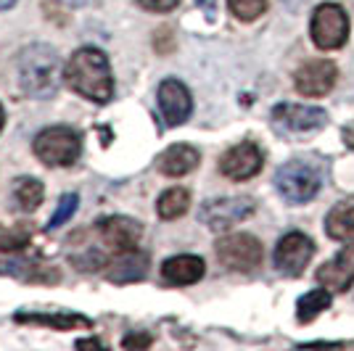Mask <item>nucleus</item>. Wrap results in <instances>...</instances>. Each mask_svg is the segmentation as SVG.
<instances>
[{"instance_id":"9b49d317","label":"nucleus","mask_w":354,"mask_h":351,"mask_svg":"<svg viewBox=\"0 0 354 351\" xmlns=\"http://www.w3.org/2000/svg\"><path fill=\"white\" fill-rule=\"evenodd\" d=\"M262 164H265L262 151L254 146V143L246 140V143L233 146L225 156H222L220 172L225 177H230V180H236V182H243V180H251L254 175H259Z\"/></svg>"},{"instance_id":"412c9836","label":"nucleus","mask_w":354,"mask_h":351,"mask_svg":"<svg viewBox=\"0 0 354 351\" xmlns=\"http://www.w3.org/2000/svg\"><path fill=\"white\" fill-rule=\"evenodd\" d=\"M14 201L21 211H35L43 204V185L35 177H19L14 182Z\"/></svg>"},{"instance_id":"6ab92c4d","label":"nucleus","mask_w":354,"mask_h":351,"mask_svg":"<svg viewBox=\"0 0 354 351\" xmlns=\"http://www.w3.org/2000/svg\"><path fill=\"white\" fill-rule=\"evenodd\" d=\"M16 322H32V325H48V328H53V330H74V328H85L90 330L93 328V322L88 317H82V314H24V312H19L16 314Z\"/></svg>"},{"instance_id":"f03ea898","label":"nucleus","mask_w":354,"mask_h":351,"mask_svg":"<svg viewBox=\"0 0 354 351\" xmlns=\"http://www.w3.org/2000/svg\"><path fill=\"white\" fill-rule=\"evenodd\" d=\"M61 61L50 45H30L19 56V85L32 98H50L59 88Z\"/></svg>"},{"instance_id":"4468645a","label":"nucleus","mask_w":354,"mask_h":351,"mask_svg":"<svg viewBox=\"0 0 354 351\" xmlns=\"http://www.w3.org/2000/svg\"><path fill=\"white\" fill-rule=\"evenodd\" d=\"M98 235L104 238L106 246H111L117 254H122V251L138 249L143 227H140V222L130 220V217H106L98 222Z\"/></svg>"},{"instance_id":"bb28decb","label":"nucleus","mask_w":354,"mask_h":351,"mask_svg":"<svg viewBox=\"0 0 354 351\" xmlns=\"http://www.w3.org/2000/svg\"><path fill=\"white\" fill-rule=\"evenodd\" d=\"M124 349H148L151 346V338L148 336H127L122 341Z\"/></svg>"},{"instance_id":"f8f14e48","label":"nucleus","mask_w":354,"mask_h":351,"mask_svg":"<svg viewBox=\"0 0 354 351\" xmlns=\"http://www.w3.org/2000/svg\"><path fill=\"white\" fill-rule=\"evenodd\" d=\"M317 283L328 288V291L344 293L352 288L354 283V238L339 251L336 259L325 262L320 269H317Z\"/></svg>"},{"instance_id":"5701e85b","label":"nucleus","mask_w":354,"mask_h":351,"mask_svg":"<svg viewBox=\"0 0 354 351\" xmlns=\"http://www.w3.org/2000/svg\"><path fill=\"white\" fill-rule=\"evenodd\" d=\"M227 8L241 21H254L267 11V0H227Z\"/></svg>"},{"instance_id":"2f4dec72","label":"nucleus","mask_w":354,"mask_h":351,"mask_svg":"<svg viewBox=\"0 0 354 351\" xmlns=\"http://www.w3.org/2000/svg\"><path fill=\"white\" fill-rule=\"evenodd\" d=\"M3 119L6 117H3V106H0V130H3Z\"/></svg>"},{"instance_id":"b1692460","label":"nucleus","mask_w":354,"mask_h":351,"mask_svg":"<svg viewBox=\"0 0 354 351\" xmlns=\"http://www.w3.org/2000/svg\"><path fill=\"white\" fill-rule=\"evenodd\" d=\"M77 204H80L77 193H66V196H61V201H59V206H56V211H53V217L48 220V227H50V230H56V227H61L66 220H72V214L77 211Z\"/></svg>"},{"instance_id":"f3484780","label":"nucleus","mask_w":354,"mask_h":351,"mask_svg":"<svg viewBox=\"0 0 354 351\" xmlns=\"http://www.w3.org/2000/svg\"><path fill=\"white\" fill-rule=\"evenodd\" d=\"M148 272V256L140 254L138 249L133 251H122L114 262L109 264V272L106 278L111 283H133V280L146 278Z\"/></svg>"},{"instance_id":"c756f323","label":"nucleus","mask_w":354,"mask_h":351,"mask_svg":"<svg viewBox=\"0 0 354 351\" xmlns=\"http://www.w3.org/2000/svg\"><path fill=\"white\" fill-rule=\"evenodd\" d=\"M14 3H16V0H0V11H8Z\"/></svg>"},{"instance_id":"a878e982","label":"nucleus","mask_w":354,"mask_h":351,"mask_svg":"<svg viewBox=\"0 0 354 351\" xmlns=\"http://www.w3.org/2000/svg\"><path fill=\"white\" fill-rule=\"evenodd\" d=\"M146 11H156V14H164V11H172V8H177V3L180 0H138Z\"/></svg>"},{"instance_id":"423d86ee","label":"nucleus","mask_w":354,"mask_h":351,"mask_svg":"<svg viewBox=\"0 0 354 351\" xmlns=\"http://www.w3.org/2000/svg\"><path fill=\"white\" fill-rule=\"evenodd\" d=\"M328 124V114L315 106L281 103L272 108V127L281 135H312Z\"/></svg>"},{"instance_id":"a211bd4d","label":"nucleus","mask_w":354,"mask_h":351,"mask_svg":"<svg viewBox=\"0 0 354 351\" xmlns=\"http://www.w3.org/2000/svg\"><path fill=\"white\" fill-rule=\"evenodd\" d=\"M325 233L333 240H352L354 238V198L336 204L325 217Z\"/></svg>"},{"instance_id":"ddd939ff","label":"nucleus","mask_w":354,"mask_h":351,"mask_svg":"<svg viewBox=\"0 0 354 351\" xmlns=\"http://www.w3.org/2000/svg\"><path fill=\"white\" fill-rule=\"evenodd\" d=\"M159 108H162V117L169 127L183 124L185 119L191 117V93L188 88L180 82V79H164L159 85Z\"/></svg>"},{"instance_id":"7c9ffc66","label":"nucleus","mask_w":354,"mask_h":351,"mask_svg":"<svg viewBox=\"0 0 354 351\" xmlns=\"http://www.w3.org/2000/svg\"><path fill=\"white\" fill-rule=\"evenodd\" d=\"M61 3H64V6H85L88 0H61Z\"/></svg>"},{"instance_id":"aec40b11","label":"nucleus","mask_w":354,"mask_h":351,"mask_svg":"<svg viewBox=\"0 0 354 351\" xmlns=\"http://www.w3.org/2000/svg\"><path fill=\"white\" fill-rule=\"evenodd\" d=\"M330 309V291L328 288H315V291L304 293L299 301H296V317L299 322H312L320 312Z\"/></svg>"},{"instance_id":"cd10ccee","label":"nucleus","mask_w":354,"mask_h":351,"mask_svg":"<svg viewBox=\"0 0 354 351\" xmlns=\"http://www.w3.org/2000/svg\"><path fill=\"white\" fill-rule=\"evenodd\" d=\"M196 3H198L209 16H214V0H196Z\"/></svg>"},{"instance_id":"20e7f679","label":"nucleus","mask_w":354,"mask_h":351,"mask_svg":"<svg viewBox=\"0 0 354 351\" xmlns=\"http://www.w3.org/2000/svg\"><path fill=\"white\" fill-rule=\"evenodd\" d=\"M80 151L82 140L72 127H48L35 137V156L48 167H72Z\"/></svg>"},{"instance_id":"9d476101","label":"nucleus","mask_w":354,"mask_h":351,"mask_svg":"<svg viewBox=\"0 0 354 351\" xmlns=\"http://www.w3.org/2000/svg\"><path fill=\"white\" fill-rule=\"evenodd\" d=\"M336 77H339V69L333 61L325 59H315L307 61L299 72H296L294 82L296 90L301 95H310V98H323L330 90L336 88Z\"/></svg>"},{"instance_id":"dca6fc26","label":"nucleus","mask_w":354,"mask_h":351,"mask_svg":"<svg viewBox=\"0 0 354 351\" xmlns=\"http://www.w3.org/2000/svg\"><path fill=\"white\" fill-rule=\"evenodd\" d=\"M156 167L159 172L167 177H183L193 172L198 167V151L193 146H185V143H177V146H169L162 156L156 159Z\"/></svg>"},{"instance_id":"393cba45","label":"nucleus","mask_w":354,"mask_h":351,"mask_svg":"<svg viewBox=\"0 0 354 351\" xmlns=\"http://www.w3.org/2000/svg\"><path fill=\"white\" fill-rule=\"evenodd\" d=\"M30 243V233L0 227V251H19Z\"/></svg>"},{"instance_id":"2eb2a0df","label":"nucleus","mask_w":354,"mask_h":351,"mask_svg":"<svg viewBox=\"0 0 354 351\" xmlns=\"http://www.w3.org/2000/svg\"><path fill=\"white\" fill-rule=\"evenodd\" d=\"M204 272H207L204 259L193 256V254H180L162 264V278L169 285H193L204 278Z\"/></svg>"},{"instance_id":"1a4fd4ad","label":"nucleus","mask_w":354,"mask_h":351,"mask_svg":"<svg viewBox=\"0 0 354 351\" xmlns=\"http://www.w3.org/2000/svg\"><path fill=\"white\" fill-rule=\"evenodd\" d=\"M312 254H315V243L304 233H288L283 235L275 246V267L283 275H301L304 267L310 264Z\"/></svg>"},{"instance_id":"4be33fe9","label":"nucleus","mask_w":354,"mask_h":351,"mask_svg":"<svg viewBox=\"0 0 354 351\" xmlns=\"http://www.w3.org/2000/svg\"><path fill=\"white\" fill-rule=\"evenodd\" d=\"M188 206H191L188 191H183V188H169L167 193H162V198H159V204H156V211H159L162 220H177V217H183V214L188 211Z\"/></svg>"},{"instance_id":"0eeeda50","label":"nucleus","mask_w":354,"mask_h":351,"mask_svg":"<svg viewBox=\"0 0 354 351\" xmlns=\"http://www.w3.org/2000/svg\"><path fill=\"white\" fill-rule=\"evenodd\" d=\"M262 243L254 238V235L238 233L227 235L217 240V259H220L227 269H236V272H251L262 264Z\"/></svg>"},{"instance_id":"7ed1b4c3","label":"nucleus","mask_w":354,"mask_h":351,"mask_svg":"<svg viewBox=\"0 0 354 351\" xmlns=\"http://www.w3.org/2000/svg\"><path fill=\"white\" fill-rule=\"evenodd\" d=\"M275 188L288 204H307L323 188V169L310 159L288 161L275 175Z\"/></svg>"},{"instance_id":"39448f33","label":"nucleus","mask_w":354,"mask_h":351,"mask_svg":"<svg viewBox=\"0 0 354 351\" xmlns=\"http://www.w3.org/2000/svg\"><path fill=\"white\" fill-rule=\"evenodd\" d=\"M312 40L317 48L323 50H336L341 45L346 43L349 37V19L344 14V8L336 6V3H323L315 8L312 14Z\"/></svg>"},{"instance_id":"f257e3e1","label":"nucleus","mask_w":354,"mask_h":351,"mask_svg":"<svg viewBox=\"0 0 354 351\" xmlns=\"http://www.w3.org/2000/svg\"><path fill=\"white\" fill-rule=\"evenodd\" d=\"M64 77H66V85L88 101L109 103L114 95L111 66L106 53L98 48H80L66 64Z\"/></svg>"},{"instance_id":"6e6552de","label":"nucleus","mask_w":354,"mask_h":351,"mask_svg":"<svg viewBox=\"0 0 354 351\" xmlns=\"http://www.w3.org/2000/svg\"><path fill=\"white\" fill-rule=\"evenodd\" d=\"M254 214V204L249 198H214V201H207L201 206V222L207 225L209 230L220 233V230H227L233 227L236 222L246 220Z\"/></svg>"},{"instance_id":"c85d7f7f","label":"nucleus","mask_w":354,"mask_h":351,"mask_svg":"<svg viewBox=\"0 0 354 351\" xmlns=\"http://www.w3.org/2000/svg\"><path fill=\"white\" fill-rule=\"evenodd\" d=\"M77 346H101V341H95V338H88V341H80Z\"/></svg>"}]
</instances>
